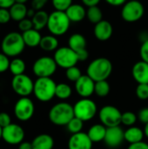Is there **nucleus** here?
I'll return each instance as SVG.
<instances>
[{"label": "nucleus", "instance_id": "1", "mask_svg": "<svg viewBox=\"0 0 148 149\" xmlns=\"http://www.w3.org/2000/svg\"><path fill=\"white\" fill-rule=\"evenodd\" d=\"M113 72V64L106 58H97L87 66L86 74L95 82L106 80Z\"/></svg>", "mask_w": 148, "mask_h": 149}, {"label": "nucleus", "instance_id": "2", "mask_svg": "<svg viewBox=\"0 0 148 149\" xmlns=\"http://www.w3.org/2000/svg\"><path fill=\"white\" fill-rule=\"evenodd\" d=\"M25 46L22 34L17 31L7 33L1 42L2 52L6 56L12 58L20 55L24 52Z\"/></svg>", "mask_w": 148, "mask_h": 149}, {"label": "nucleus", "instance_id": "3", "mask_svg": "<svg viewBox=\"0 0 148 149\" xmlns=\"http://www.w3.org/2000/svg\"><path fill=\"white\" fill-rule=\"evenodd\" d=\"M49 120L56 126H66L74 117L73 106L67 102H59L49 111Z\"/></svg>", "mask_w": 148, "mask_h": 149}, {"label": "nucleus", "instance_id": "4", "mask_svg": "<svg viewBox=\"0 0 148 149\" xmlns=\"http://www.w3.org/2000/svg\"><path fill=\"white\" fill-rule=\"evenodd\" d=\"M71 23L72 22L65 11L54 10L49 14V19L46 27L51 35L59 37L68 31Z\"/></svg>", "mask_w": 148, "mask_h": 149}, {"label": "nucleus", "instance_id": "5", "mask_svg": "<svg viewBox=\"0 0 148 149\" xmlns=\"http://www.w3.org/2000/svg\"><path fill=\"white\" fill-rule=\"evenodd\" d=\"M57 84L51 78H38L34 82L33 93L41 102H48L55 97Z\"/></svg>", "mask_w": 148, "mask_h": 149}, {"label": "nucleus", "instance_id": "6", "mask_svg": "<svg viewBox=\"0 0 148 149\" xmlns=\"http://www.w3.org/2000/svg\"><path fill=\"white\" fill-rule=\"evenodd\" d=\"M74 116L84 122L92 120L98 113L96 103L89 98H82L73 106Z\"/></svg>", "mask_w": 148, "mask_h": 149}, {"label": "nucleus", "instance_id": "7", "mask_svg": "<svg viewBox=\"0 0 148 149\" xmlns=\"http://www.w3.org/2000/svg\"><path fill=\"white\" fill-rule=\"evenodd\" d=\"M53 58L58 66L65 70L70 67L75 66L79 61L77 53L69 46L58 48L54 52Z\"/></svg>", "mask_w": 148, "mask_h": 149}, {"label": "nucleus", "instance_id": "8", "mask_svg": "<svg viewBox=\"0 0 148 149\" xmlns=\"http://www.w3.org/2000/svg\"><path fill=\"white\" fill-rule=\"evenodd\" d=\"M57 64L53 58L44 56L38 58L32 65V72L38 78H51L57 71Z\"/></svg>", "mask_w": 148, "mask_h": 149}, {"label": "nucleus", "instance_id": "9", "mask_svg": "<svg viewBox=\"0 0 148 149\" xmlns=\"http://www.w3.org/2000/svg\"><path fill=\"white\" fill-rule=\"evenodd\" d=\"M144 5L138 0L127 1L124 5H122L121 17L123 20L127 23H134L140 20L144 16Z\"/></svg>", "mask_w": 148, "mask_h": 149}, {"label": "nucleus", "instance_id": "10", "mask_svg": "<svg viewBox=\"0 0 148 149\" xmlns=\"http://www.w3.org/2000/svg\"><path fill=\"white\" fill-rule=\"evenodd\" d=\"M11 87L16 94L20 97H28L33 93L34 82L26 74L14 76L11 79Z\"/></svg>", "mask_w": 148, "mask_h": 149}, {"label": "nucleus", "instance_id": "11", "mask_svg": "<svg viewBox=\"0 0 148 149\" xmlns=\"http://www.w3.org/2000/svg\"><path fill=\"white\" fill-rule=\"evenodd\" d=\"M122 113L114 106L107 105L104 106L99 113V117L106 127H113L120 126L121 123Z\"/></svg>", "mask_w": 148, "mask_h": 149}, {"label": "nucleus", "instance_id": "12", "mask_svg": "<svg viewBox=\"0 0 148 149\" xmlns=\"http://www.w3.org/2000/svg\"><path fill=\"white\" fill-rule=\"evenodd\" d=\"M35 112L33 101L28 97H21L14 106V114L20 121L31 120Z\"/></svg>", "mask_w": 148, "mask_h": 149}, {"label": "nucleus", "instance_id": "13", "mask_svg": "<svg viewBox=\"0 0 148 149\" xmlns=\"http://www.w3.org/2000/svg\"><path fill=\"white\" fill-rule=\"evenodd\" d=\"M24 130L21 126L11 123L3 128L2 139L9 145H19L24 141Z\"/></svg>", "mask_w": 148, "mask_h": 149}, {"label": "nucleus", "instance_id": "14", "mask_svg": "<svg viewBox=\"0 0 148 149\" xmlns=\"http://www.w3.org/2000/svg\"><path fill=\"white\" fill-rule=\"evenodd\" d=\"M68 46L77 53L79 61H85L88 58L89 53L86 50V39L82 34H72L68 39Z\"/></svg>", "mask_w": 148, "mask_h": 149}, {"label": "nucleus", "instance_id": "15", "mask_svg": "<svg viewBox=\"0 0 148 149\" xmlns=\"http://www.w3.org/2000/svg\"><path fill=\"white\" fill-rule=\"evenodd\" d=\"M95 81L87 74L82 75L75 82V90L81 98H90L94 93Z\"/></svg>", "mask_w": 148, "mask_h": 149}, {"label": "nucleus", "instance_id": "16", "mask_svg": "<svg viewBox=\"0 0 148 149\" xmlns=\"http://www.w3.org/2000/svg\"><path fill=\"white\" fill-rule=\"evenodd\" d=\"M124 141H125V132L120 126L106 128V133L104 141L109 148H118L123 143Z\"/></svg>", "mask_w": 148, "mask_h": 149}, {"label": "nucleus", "instance_id": "17", "mask_svg": "<svg viewBox=\"0 0 148 149\" xmlns=\"http://www.w3.org/2000/svg\"><path fill=\"white\" fill-rule=\"evenodd\" d=\"M92 141L87 133H78L72 134L68 141V149H92Z\"/></svg>", "mask_w": 148, "mask_h": 149}, {"label": "nucleus", "instance_id": "18", "mask_svg": "<svg viewBox=\"0 0 148 149\" xmlns=\"http://www.w3.org/2000/svg\"><path fill=\"white\" fill-rule=\"evenodd\" d=\"M113 28L112 24L107 20H101L95 24L93 33L95 38L99 41H106L113 36Z\"/></svg>", "mask_w": 148, "mask_h": 149}, {"label": "nucleus", "instance_id": "19", "mask_svg": "<svg viewBox=\"0 0 148 149\" xmlns=\"http://www.w3.org/2000/svg\"><path fill=\"white\" fill-rule=\"evenodd\" d=\"M132 75L138 84H148V63L143 60L136 62L132 68Z\"/></svg>", "mask_w": 148, "mask_h": 149}, {"label": "nucleus", "instance_id": "20", "mask_svg": "<svg viewBox=\"0 0 148 149\" xmlns=\"http://www.w3.org/2000/svg\"><path fill=\"white\" fill-rule=\"evenodd\" d=\"M65 12L70 21L73 23L81 22L86 17V10L85 6L79 3H72Z\"/></svg>", "mask_w": 148, "mask_h": 149}, {"label": "nucleus", "instance_id": "21", "mask_svg": "<svg viewBox=\"0 0 148 149\" xmlns=\"http://www.w3.org/2000/svg\"><path fill=\"white\" fill-rule=\"evenodd\" d=\"M31 144L32 149H52L54 147V140L50 134H41L33 139Z\"/></svg>", "mask_w": 148, "mask_h": 149}, {"label": "nucleus", "instance_id": "22", "mask_svg": "<svg viewBox=\"0 0 148 149\" xmlns=\"http://www.w3.org/2000/svg\"><path fill=\"white\" fill-rule=\"evenodd\" d=\"M22 36H23V39H24L25 45L28 47H31V48L39 46V44L42 39V36L39 31L34 28L23 32Z\"/></svg>", "mask_w": 148, "mask_h": 149}, {"label": "nucleus", "instance_id": "23", "mask_svg": "<svg viewBox=\"0 0 148 149\" xmlns=\"http://www.w3.org/2000/svg\"><path fill=\"white\" fill-rule=\"evenodd\" d=\"M106 128L107 127H106L103 124H95L89 128L87 134L93 143L100 142L105 140Z\"/></svg>", "mask_w": 148, "mask_h": 149}, {"label": "nucleus", "instance_id": "24", "mask_svg": "<svg viewBox=\"0 0 148 149\" xmlns=\"http://www.w3.org/2000/svg\"><path fill=\"white\" fill-rule=\"evenodd\" d=\"M144 131L138 127H130L125 131V141L129 144H133L142 141L144 138Z\"/></svg>", "mask_w": 148, "mask_h": 149}, {"label": "nucleus", "instance_id": "25", "mask_svg": "<svg viewBox=\"0 0 148 149\" xmlns=\"http://www.w3.org/2000/svg\"><path fill=\"white\" fill-rule=\"evenodd\" d=\"M10 13L11 19L16 22H20L21 20L24 19L27 16L28 9L24 3H15L10 9Z\"/></svg>", "mask_w": 148, "mask_h": 149}, {"label": "nucleus", "instance_id": "26", "mask_svg": "<svg viewBox=\"0 0 148 149\" xmlns=\"http://www.w3.org/2000/svg\"><path fill=\"white\" fill-rule=\"evenodd\" d=\"M48 19H49V14L45 10H37L35 15L31 18L33 28L38 31L44 29V27L47 26Z\"/></svg>", "mask_w": 148, "mask_h": 149}, {"label": "nucleus", "instance_id": "27", "mask_svg": "<svg viewBox=\"0 0 148 149\" xmlns=\"http://www.w3.org/2000/svg\"><path fill=\"white\" fill-rule=\"evenodd\" d=\"M39 47L44 52H53L58 48V40L54 35H46L42 37Z\"/></svg>", "mask_w": 148, "mask_h": 149}, {"label": "nucleus", "instance_id": "28", "mask_svg": "<svg viewBox=\"0 0 148 149\" xmlns=\"http://www.w3.org/2000/svg\"><path fill=\"white\" fill-rule=\"evenodd\" d=\"M86 17L92 24H98L101 20H103V13L101 9L97 6H92L89 7L86 10Z\"/></svg>", "mask_w": 148, "mask_h": 149}, {"label": "nucleus", "instance_id": "29", "mask_svg": "<svg viewBox=\"0 0 148 149\" xmlns=\"http://www.w3.org/2000/svg\"><path fill=\"white\" fill-rule=\"evenodd\" d=\"M25 69H26V65H25V62L22 58H15L10 63L9 70L14 76L24 74Z\"/></svg>", "mask_w": 148, "mask_h": 149}, {"label": "nucleus", "instance_id": "30", "mask_svg": "<svg viewBox=\"0 0 148 149\" xmlns=\"http://www.w3.org/2000/svg\"><path fill=\"white\" fill-rule=\"evenodd\" d=\"M72 89L68 84L65 83L57 84L55 97H57L59 100H67L72 96Z\"/></svg>", "mask_w": 148, "mask_h": 149}, {"label": "nucleus", "instance_id": "31", "mask_svg": "<svg viewBox=\"0 0 148 149\" xmlns=\"http://www.w3.org/2000/svg\"><path fill=\"white\" fill-rule=\"evenodd\" d=\"M111 91V87L109 83L106 80H102V81H98L95 82V89H94V93H96L97 96L99 97H106Z\"/></svg>", "mask_w": 148, "mask_h": 149}, {"label": "nucleus", "instance_id": "32", "mask_svg": "<svg viewBox=\"0 0 148 149\" xmlns=\"http://www.w3.org/2000/svg\"><path fill=\"white\" fill-rule=\"evenodd\" d=\"M83 127H84V121L81 120L80 119L75 117V116L66 125V127H67L68 132L71 133L72 134L80 133L82 131V129H83Z\"/></svg>", "mask_w": 148, "mask_h": 149}, {"label": "nucleus", "instance_id": "33", "mask_svg": "<svg viewBox=\"0 0 148 149\" xmlns=\"http://www.w3.org/2000/svg\"><path fill=\"white\" fill-rule=\"evenodd\" d=\"M138 120V116L133 112H125L121 115V123L126 127H133Z\"/></svg>", "mask_w": 148, "mask_h": 149}, {"label": "nucleus", "instance_id": "34", "mask_svg": "<svg viewBox=\"0 0 148 149\" xmlns=\"http://www.w3.org/2000/svg\"><path fill=\"white\" fill-rule=\"evenodd\" d=\"M65 76H66V79L69 81H72V82L75 83L82 76V73H81L80 69L75 65V66H72V67H70V68L66 69Z\"/></svg>", "mask_w": 148, "mask_h": 149}, {"label": "nucleus", "instance_id": "35", "mask_svg": "<svg viewBox=\"0 0 148 149\" xmlns=\"http://www.w3.org/2000/svg\"><path fill=\"white\" fill-rule=\"evenodd\" d=\"M51 3L55 10L65 11L72 4V0H51Z\"/></svg>", "mask_w": 148, "mask_h": 149}, {"label": "nucleus", "instance_id": "36", "mask_svg": "<svg viewBox=\"0 0 148 149\" xmlns=\"http://www.w3.org/2000/svg\"><path fill=\"white\" fill-rule=\"evenodd\" d=\"M136 96L141 100H148V84H138L136 87Z\"/></svg>", "mask_w": 148, "mask_h": 149}, {"label": "nucleus", "instance_id": "37", "mask_svg": "<svg viewBox=\"0 0 148 149\" xmlns=\"http://www.w3.org/2000/svg\"><path fill=\"white\" fill-rule=\"evenodd\" d=\"M10 59L9 57L6 56L4 53L0 52V73H3L9 70L10 67Z\"/></svg>", "mask_w": 148, "mask_h": 149}, {"label": "nucleus", "instance_id": "38", "mask_svg": "<svg viewBox=\"0 0 148 149\" xmlns=\"http://www.w3.org/2000/svg\"><path fill=\"white\" fill-rule=\"evenodd\" d=\"M18 28L20 31H22L23 32L29 31L31 29L33 28V24H32V20L30 18H24L23 20H21L20 22H18Z\"/></svg>", "mask_w": 148, "mask_h": 149}, {"label": "nucleus", "instance_id": "39", "mask_svg": "<svg viewBox=\"0 0 148 149\" xmlns=\"http://www.w3.org/2000/svg\"><path fill=\"white\" fill-rule=\"evenodd\" d=\"M11 17L9 9L0 8V24H7L10 21Z\"/></svg>", "mask_w": 148, "mask_h": 149}, {"label": "nucleus", "instance_id": "40", "mask_svg": "<svg viewBox=\"0 0 148 149\" xmlns=\"http://www.w3.org/2000/svg\"><path fill=\"white\" fill-rule=\"evenodd\" d=\"M140 55L141 60L148 63V38L142 42V45L140 49Z\"/></svg>", "mask_w": 148, "mask_h": 149}, {"label": "nucleus", "instance_id": "41", "mask_svg": "<svg viewBox=\"0 0 148 149\" xmlns=\"http://www.w3.org/2000/svg\"><path fill=\"white\" fill-rule=\"evenodd\" d=\"M11 124V119L9 113L5 112L0 113V126L3 128Z\"/></svg>", "mask_w": 148, "mask_h": 149}, {"label": "nucleus", "instance_id": "42", "mask_svg": "<svg viewBox=\"0 0 148 149\" xmlns=\"http://www.w3.org/2000/svg\"><path fill=\"white\" fill-rule=\"evenodd\" d=\"M138 120L143 123V124H147L148 123V107L142 108L139 113H138Z\"/></svg>", "mask_w": 148, "mask_h": 149}, {"label": "nucleus", "instance_id": "43", "mask_svg": "<svg viewBox=\"0 0 148 149\" xmlns=\"http://www.w3.org/2000/svg\"><path fill=\"white\" fill-rule=\"evenodd\" d=\"M48 0H32L31 2V8L37 10H41L47 3Z\"/></svg>", "mask_w": 148, "mask_h": 149}, {"label": "nucleus", "instance_id": "44", "mask_svg": "<svg viewBox=\"0 0 148 149\" xmlns=\"http://www.w3.org/2000/svg\"><path fill=\"white\" fill-rule=\"evenodd\" d=\"M127 149H148V144L144 141H140V142L130 144Z\"/></svg>", "mask_w": 148, "mask_h": 149}, {"label": "nucleus", "instance_id": "45", "mask_svg": "<svg viewBox=\"0 0 148 149\" xmlns=\"http://www.w3.org/2000/svg\"><path fill=\"white\" fill-rule=\"evenodd\" d=\"M15 3V0H0V8L10 9Z\"/></svg>", "mask_w": 148, "mask_h": 149}, {"label": "nucleus", "instance_id": "46", "mask_svg": "<svg viewBox=\"0 0 148 149\" xmlns=\"http://www.w3.org/2000/svg\"><path fill=\"white\" fill-rule=\"evenodd\" d=\"M108 4L112 5V6H121V5H124L127 0H105Z\"/></svg>", "mask_w": 148, "mask_h": 149}, {"label": "nucleus", "instance_id": "47", "mask_svg": "<svg viewBox=\"0 0 148 149\" xmlns=\"http://www.w3.org/2000/svg\"><path fill=\"white\" fill-rule=\"evenodd\" d=\"M83 4L86 7H92V6H97L101 0H81Z\"/></svg>", "mask_w": 148, "mask_h": 149}, {"label": "nucleus", "instance_id": "48", "mask_svg": "<svg viewBox=\"0 0 148 149\" xmlns=\"http://www.w3.org/2000/svg\"><path fill=\"white\" fill-rule=\"evenodd\" d=\"M18 149H32V144L29 141H23L19 144Z\"/></svg>", "mask_w": 148, "mask_h": 149}, {"label": "nucleus", "instance_id": "49", "mask_svg": "<svg viewBox=\"0 0 148 149\" xmlns=\"http://www.w3.org/2000/svg\"><path fill=\"white\" fill-rule=\"evenodd\" d=\"M35 13H36V10H34V9H30V10H28V11H27V17H33V16L35 15Z\"/></svg>", "mask_w": 148, "mask_h": 149}, {"label": "nucleus", "instance_id": "50", "mask_svg": "<svg viewBox=\"0 0 148 149\" xmlns=\"http://www.w3.org/2000/svg\"><path fill=\"white\" fill-rule=\"evenodd\" d=\"M144 134H145V136L147 137L148 139V123L147 124H146L145 125V127H144Z\"/></svg>", "mask_w": 148, "mask_h": 149}, {"label": "nucleus", "instance_id": "51", "mask_svg": "<svg viewBox=\"0 0 148 149\" xmlns=\"http://www.w3.org/2000/svg\"><path fill=\"white\" fill-rule=\"evenodd\" d=\"M16 1V3H25L28 0H15Z\"/></svg>", "mask_w": 148, "mask_h": 149}, {"label": "nucleus", "instance_id": "52", "mask_svg": "<svg viewBox=\"0 0 148 149\" xmlns=\"http://www.w3.org/2000/svg\"><path fill=\"white\" fill-rule=\"evenodd\" d=\"M2 135H3V127L0 126V139H2Z\"/></svg>", "mask_w": 148, "mask_h": 149}, {"label": "nucleus", "instance_id": "53", "mask_svg": "<svg viewBox=\"0 0 148 149\" xmlns=\"http://www.w3.org/2000/svg\"><path fill=\"white\" fill-rule=\"evenodd\" d=\"M147 38H148V32H147Z\"/></svg>", "mask_w": 148, "mask_h": 149}]
</instances>
